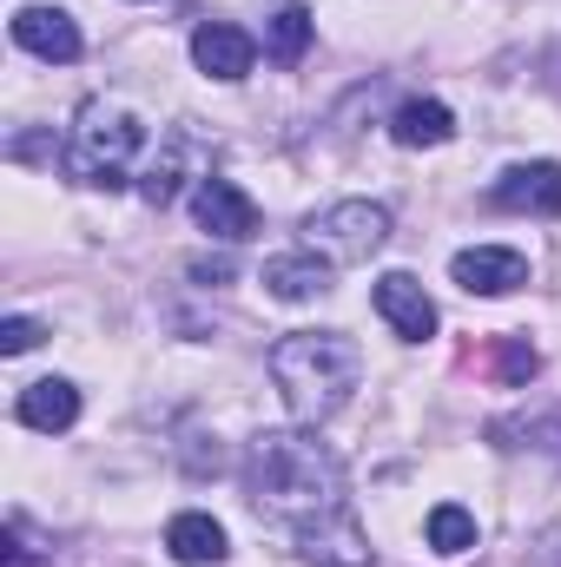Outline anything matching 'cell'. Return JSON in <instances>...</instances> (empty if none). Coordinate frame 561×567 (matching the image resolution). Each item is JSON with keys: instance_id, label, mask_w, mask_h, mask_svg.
Wrapping results in <instances>:
<instances>
[{"instance_id": "cell-18", "label": "cell", "mask_w": 561, "mask_h": 567, "mask_svg": "<svg viewBox=\"0 0 561 567\" xmlns=\"http://www.w3.org/2000/svg\"><path fill=\"white\" fill-rule=\"evenodd\" d=\"M265 47H272V60H278V66H297V60H304V47H310V13H304L297 0H284L278 13H272Z\"/></svg>"}, {"instance_id": "cell-19", "label": "cell", "mask_w": 561, "mask_h": 567, "mask_svg": "<svg viewBox=\"0 0 561 567\" xmlns=\"http://www.w3.org/2000/svg\"><path fill=\"white\" fill-rule=\"evenodd\" d=\"M489 435H496L502 449H542V455L561 462V410L555 416H536V423H496Z\"/></svg>"}, {"instance_id": "cell-23", "label": "cell", "mask_w": 561, "mask_h": 567, "mask_svg": "<svg viewBox=\"0 0 561 567\" xmlns=\"http://www.w3.org/2000/svg\"><path fill=\"white\" fill-rule=\"evenodd\" d=\"M542 66H549V86H555V93H561V40H555V47H549V60H542Z\"/></svg>"}, {"instance_id": "cell-11", "label": "cell", "mask_w": 561, "mask_h": 567, "mask_svg": "<svg viewBox=\"0 0 561 567\" xmlns=\"http://www.w3.org/2000/svg\"><path fill=\"white\" fill-rule=\"evenodd\" d=\"M192 60H198V73L205 80H245L252 73V60H258V40L245 33V27H232V20H205L198 33H192Z\"/></svg>"}, {"instance_id": "cell-13", "label": "cell", "mask_w": 561, "mask_h": 567, "mask_svg": "<svg viewBox=\"0 0 561 567\" xmlns=\"http://www.w3.org/2000/svg\"><path fill=\"white\" fill-rule=\"evenodd\" d=\"M13 416H20L27 429H40V435H60V429L80 423V390H73L67 377L27 383V390H20V403H13Z\"/></svg>"}, {"instance_id": "cell-16", "label": "cell", "mask_w": 561, "mask_h": 567, "mask_svg": "<svg viewBox=\"0 0 561 567\" xmlns=\"http://www.w3.org/2000/svg\"><path fill=\"white\" fill-rule=\"evenodd\" d=\"M185 178H192V140H185V133H172L165 158H159V165L140 178V198L152 205V212H165V205L178 198V185H185Z\"/></svg>"}, {"instance_id": "cell-12", "label": "cell", "mask_w": 561, "mask_h": 567, "mask_svg": "<svg viewBox=\"0 0 561 567\" xmlns=\"http://www.w3.org/2000/svg\"><path fill=\"white\" fill-rule=\"evenodd\" d=\"M337 284V265L330 258H317V251H284L265 265V290L278 297V303H310V297H324Z\"/></svg>"}, {"instance_id": "cell-21", "label": "cell", "mask_w": 561, "mask_h": 567, "mask_svg": "<svg viewBox=\"0 0 561 567\" xmlns=\"http://www.w3.org/2000/svg\"><path fill=\"white\" fill-rule=\"evenodd\" d=\"M40 337H47V330H40L33 317H7V323H0V357H27Z\"/></svg>"}, {"instance_id": "cell-8", "label": "cell", "mask_w": 561, "mask_h": 567, "mask_svg": "<svg viewBox=\"0 0 561 567\" xmlns=\"http://www.w3.org/2000/svg\"><path fill=\"white\" fill-rule=\"evenodd\" d=\"M489 205H502V212H536V218H555V212H561V165H555V158L509 165V172L489 185Z\"/></svg>"}, {"instance_id": "cell-17", "label": "cell", "mask_w": 561, "mask_h": 567, "mask_svg": "<svg viewBox=\"0 0 561 567\" xmlns=\"http://www.w3.org/2000/svg\"><path fill=\"white\" fill-rule=\"evenodd\" d=\"M422 535H429V548H436L442 561H456V555L476 548V515H469L462 502H436L429 522H422Z\"/></svg>"}, {"instance_id": "cell-5", "label": "cell", "mask_w": 561, "mask_h": 567, "mask_svg": "<svg viewBox=\"0 0 561 567\" xmlns=\"http://www.w3.org/2000/svg\"><path fill=\"white\" fill-rule=\"evenodd\" d=\"M192 218L212 231V238H225V245H245V238H258V205L232 185V178H198L192 185Z\"/></svg>"}, {"instance_id": "cell-1", "label": "cell", "mask_w": 561, "mask_h": 567, "mask_svg": "<svg viewBox=\"0 0 561 567\" xmlns=\"http://www.w3.org/2000/svg\"><path fill=\"white\" fill-rule=\"evenodd\" d=\"M245 502L265 522H324L344 508V462L310 429H265L245 442Z\"/></svg>"}, {"instance_id": "cell-2", "label": "cell", "mask_w": 561, "mask_h": 567, "mask_svg": "<svg viewBox=\"0 0 561 567\" xmlns=\"http://www.w3.org/2000/svg\"><path fill=\"white\" fill-rule=\"evenodd\" d=\"M265 363H272V383H278L284 410L304 429H317L324 416H337V410L350 403L357 377H364V350H357V337H344V330H290V337L272 343Z\"/></svg>"}, {"instance_id": "cell-7", "label": "cell", "mask_w": 561, "mask_h": 567, "mask_svg": "<svg viewBox=\"0 0 561 567\" xmlns=\"http://www.w3.org/2000/svg\"><path fill=\"white\" fill-rule=\"evenodd\" d=\"M13 47H27V53L47 60V66H73V60L86 53L73 13H60V7H20V13H13Z\"/></svg>"}, {"instance_id": "cell-14", "label": "cell", "mask_w": 561, "mask_h": 567, "mask_svg": "<svg viewBox=\"0 0 561 567\" xmlns=\"http://www.w3.org/2000/svg\"><path fill=\"white\" fill-rule=\"evenodd\" d=\"M165 548H172L178 567H218L225 555H232V542H225V528H218L212 515H172Z\"/></svg>"}, {"instance_id": "cell-15", "label": "cell", "mask_w": 561, "mask_h": 567, "mask_svg": "<svg viewBox=\"0 0 561 567\" xmlns=\"http://www.w3.org/2000/svg\"><path fill=\"white\" fill-rule=\"evenodd\" d=\"M390 140L397 145H449L456 140V113L442 106V100H404L397 106V120H390Z\"/></svg>"}, {"instance_id": "cell-4", "label": "cell", "mask_w": 561, "mask_h": 567, "mask_svg": "<svg viewBox=\"0 0 561 567\" xmlns=\"http://www.w3.org/2000/svg\"><path fill=\"white\" fill-rule=\"evenodd\" d=\"M304 245L330 265H370L384 245H390V212L370 205V198H344V205H324L310 225H304Z\"/></svg>"}, {"instance_id": "cell-3", "label": "cell", "mask_w": 561, "mask_h": 567, "mask_svg": "<svg viewBox=\"0 0 561 567\" xmlns=\"http://www.w3.org/2000/svg\"><path fill=\"white\" fill-rule=\"evenodd\" d=\"M140 152H145L140 113H126V106H113V100H93V106H80V120H73L67 172H73L80 185H93V192H120Z\"/></svg>"}, {"instance_id": "cell-6", "label": "cell", "mask_w": 561, "mask_h": 567, "mask_svg": "<svg viewBox=\"0 0 561 567\" xmlns=\"http://www.w3.org/2000/svg\"><path fill=\"white\" fill-rule=\"evenodd\" d=\"M370 303H377V317H384L404 343H429V337H436V303H429V290H422L410 271H384L377 290H370Z\"/></svg>"}, {"instance_id": "cell-9", "label": "cell", "mask_w": 561, "mask_h": 567, "mask_svg": "<svg viewBox=\"0 0 561 567\" xmlns=\"http://www.w3.org/2000/svg\"><path fill=\"white\" fill-rule=\"evenodd\" d=\"M297 555H304L310 567H370V542H364L357 515H350V508H337V515H324V522H304V528H297Z\"/></svg>"}, {"instance_id": "cell-20", "label": "cell", "mask_w": 561, "mask_h": 567, "mask_svg": "<svg viewBox=\"0 0 561 567\" xmlns=\"http://www.w3.org/2000/svg\"><path fill=\"white\" fill-rule=\"evenodd\" d=\"M496 370H502V383H516V390H522V383L542 370V357H536V343H529V337H502V343H496Z\"/></svg>"}, {"instance_id": "cell-10", "label": "cell", "mask_w": 561, "mask_h": 567, "mask_svg": "<svg viewBox=\"0 0 561 567\" xmlns=\"http://www.w3.org/2000/svg\"><path fill=\"white\" fill-rule=\"evenodd\" d=\"M449 278L462 284L469 297H509V290L529 284V258L509 251V245H476V251H456Z\"/></svg>"}, {"instance_id": "cell-22", "label": "cell", "mask_w": 561, "mask_h": 567, "mask_svg": "<svg viewBox=\"0 0 561 567\" xmlns=\"http://www.w3.org/2000/svg\"><path fill=\"white\" fill-rule=\"evenodd\" d=\"M185 278H192V284H212V290H218V284H232L238 271H232V258H192V265H185Z\"/></svg>"}]
</instances>
